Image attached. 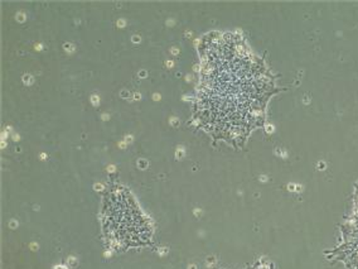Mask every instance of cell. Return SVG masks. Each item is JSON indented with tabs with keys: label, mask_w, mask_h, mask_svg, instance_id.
<instances>
[{
	"label": "cell",
	"mask_w": 358,
	"mask_h": 269,
	"mask_svg": "<svg viewBox=\"0 0 358 269\" xmlns=\"http://www.w3.org/2000/svg\"><path fill=\"white\" fill-rule=\"evenodd\" d=\"M271 92L268 71L235 36L210 39L202 48L196 111L213 134L226 139L249 134Z\"/></svg>",
	"instance_id": "1"
}]
</instances>
